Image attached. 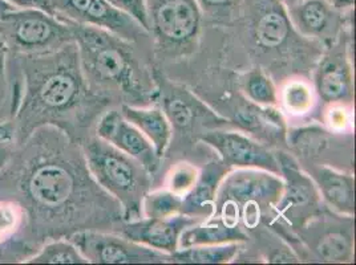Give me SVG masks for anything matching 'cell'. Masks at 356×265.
Masks as SVG:
<instances>
[{
	"mask_svg": "<svg viewBox=\"0 0 356 265\" xmlns=\"http://www.w3.org/2000/svg\"><path fill=\"white\" fill-rule=\"evenodd\" d=\"M0 199L24 208L40 248L80 231L119 232L124 223L121 206L92 177L80 142L55 126L13 148L0 169Z\"/></svg>",
	"mask_w": 356,
	"mask_h": 265,
	"instance_id": "obj_1",
	"label": "cell"
},
{
	"mask_svg": "<svg viewBox=\"0 0 356 265\" xmlns=\"http://www.w3.org/2000/svg\"><path fill=\"white\" fill-rule=\"evenodd\" d=\"M23 93L13 117L0 122V142H24L42 126H55L80 142L111 101L89 88L74 42L44 55L14 56Z\"/></svg>",
	"mask_w": 356,
	"mask_h": 265,
	"instance_id": "obj_2",
	"label": "cell"
},
{
	"mask_svg": "<svg viewBox=\"0 0 356 265\" xmlns=\"http://www.w3.org/2000/svg\"><path fill=\"white\" fill-rule=\"evenodd\" d=\"M64 22L74 33L80 67L92 92L108 101L119 97L134 106L154 100L157 89L148 69L136 56L132 43L108 31Z\"/></svg>",
	"mask_w": 356,
	"mask_h": 265,
	"instance_id": "obj_3",
	"label": "cell"
},
{
	"mask_svg": "<svg viewBox=\"0 0 356 265\" xmlns=\"http://www.w3.org/2000/svg\"><path fill=\"white\" fill-rule=\"evenodd\" d=\"M283 178L261 169H234L223 177L217 196L214 216L237 227L252 231L281 199Z\"/></svg>",
	"mask_w": 356,
	"mask_h": 265,
	"instance_id": "obj_4",
	"label": "cell"
},
{
	"mask_svg": "<svg viewBox=\"0 0 356 265\" xmlns=\"http://www.w3.org/2000/svg\"><path fill=\"white\" fill-rule=\"evenodd\" d=\"M89 171L100 187L121 206L124 221L143 218L141 203L150 189V174L119 148L97 135L80 141Z\"/></svg>",
	"mask_w": 356,
	"mask_h": 265,
	"instance_id": "obj_5",
	"label": "cell"
},
{
	"mask_svg": "<svg viewBox=\"0 0 356 265\" xmlns=\"http://www.w3.org/2000/svg\"><path fill=\"white\" fill-rule=\"evenodd\" d=\"M0 40L13 56L44 55L74 42L68 23L33 8H14L1 16Z\"/></svg>",
	"mask_w": 356,
	"mask_h": 265,
	"instance_id": "obj_6",
	"label": "cell"
},
{
	"mask_svg": "<svg viewBox=\"0 0 356 265\" xmlns=\"http://www.w3.org/2000/svg\"><path fill=\"white\" fill-rule=\"evenodd\" d=\"M283 178L281 199L274 207L271 221L286 224L298 231L306 221L322 211V199L310 176L303 171L293 155L275 151Z\"/></svg>",
	"mask_w": 356,
	"mask_h": 265,
	"instance_id": "obj_7",
	"label": "cell"
},
{
	"mask_svg": "<svg viewBox=\"0 0 356 265\" xmlns=\"http://www.w3.org/2000/svg\"><path fill=\"white\" fill-rule=\"evenodd\" d=\"M149 33L168 52H184L193 44L202 16L195 0H145Z\"/></svg>",
	"mask_w": 356,
	"mask_h": 265,
	"instance_id": "obj_8",
	"label": "cell"
},
{
	"mask_svg": "<svg viewBox=\"0 0 356 265\" xmlns=\"http://www.w3.org/2000/svg\"><path fill=\"white\" fill-rule=\"evenodd\" d=\"M298 235L321 263L354 260V216L322 210L298 230Z\"/></svg>",
	"mask_w": 356,
	"mask_h": 265,
	"instance_id": "obj_9",
	"label": "cell"
},
{
	"mask_svg": "<svg viewBox=\"0 0 356 265\" xmlns=\"http://www.w3.org/2000/svg\"><path fill=\"white\" fill-rule=\"evenodd\" d=\"M92 264H165L170 255L132 241L119 232L87 230L68 237Z\"/></svg>",
	"mask_w": 356,
	"mask_h": 265,
	"instance_id": "obj_10",
	"label": "cell"
},
{
	"mask_svg": "<svg viewBox=\"0 0 356 265\" xmlns=\"http://www.w3.org/2000/svg\"><path fill=\"white\" fill-rule=\"evenodd\" d=\"M52 7L59 19L108 31L132 44L150 37L137 20L108 0H52Z\"/></svg>",
	"mask_w": 356,
	"mask_h": 265,
	"instance_id": "obj_11",
	"label": "cell"
},
{
	"mask_svg": "<svg viewBox=\"0 0 356 265\" xmlns=\"http://www.w3.org/2000/svg\"><path fill=\"white\" fill-rule=\"evenodd\" d=\"M201 139L218 153L220 160L230 170L261 169L281 176L277 153L242 132L211 130Z\"/></svg>",
	"mask_w": 356,
	"mask_h": 265,
	"instance_id": "obj_12",
	"label": "cell"
},
{
	"mask_svg": "<svg viewBox=\"0 0 356 265\" xmlns=\"http://www.w3.org/2000/svg\"><path fill=\"white\" fill-rule=\"evenodd\" d=\"M95 135L132 157L150 176L157 171L161 158L148 138L124 117L120 110L109 109L104 112L96 121Z\"/></svg>",
	"mask_w": 356,
	"mask_h": 265,
	"instance_id": "obj_13",
	"label": "cell"
},
{
	"mask_svg": "<svg viewBox=\"0 0 356 265\" xmlns=\"http://www.w3.org/2000/svg\"><path fill=\"white\" fill-rule=\"evenodd\" d=\"M198 219L177 214L168 218H138L124 221L119 234L127 239L147 246L149 248L172 255L179 248L181 234L191 225L200 223Z\"/></svg>",
	"mask_w": 356,
	"mask_h": 265,
	"instance_id": "obj_14",
	"label": "cell"
},
{
	"mask_svg": "<svg viewBox=\"0 0 356 265\" xmlns=\"http://www.w3.org/2000/svg\"><path fill=\"white\" fill-rule=\"evenodd\" d=\"M39 250L24 208L14 200L0 199V264L27 263Z\"/></svg>",
	"mask_w": 356,
	"mask_h": 265,
	"instance_id": "obj_15",
	"label": "cell"
},
{
	"mask_svg": "<svg viewBox=\"0 0 356 265\" xmlns=\"http://www.w3.org/2000/svg\"><path fill=\"white\" fill-rule=\"evenodd\" d=\"M315 92L325 103H351L354 96L353 69L346 44L338 43L321 60L315 72Z\"/></svg>",
	"mask_w": 356,
	"mask_h": 265,
	"instance_id": "obj_16",
	"label": "cell"
},
{
	"mask_svg": "<svg viewBox=\"0 0 356 265\" xmlns=\"http://www.w3.org/2000/svg\"><path fill=\"white\" fill-rule=\"evenodd\" d=\"M286 10L298 35L309 39L338 37L344 30L346 17L353 15L337 11L328 0H302Z\"/></svg>",
	"mask_w": 356,
	"mask_h": 265,
	"instance_id": "obj_17",
	"label": "cell"
},
{
	"mask_svg": "<svg viewBox=\"0 0 356 265\" xmlns=\"http://www.w3.org/2000/svg\"><path fill=\"white\" fill-rule=\"evenodd\" d=\"M307 174L315 183L327 208L339 215L354 216L355 180L351 173L339 171L328 164H312Z\"/></svg>",
	"mask_w": 356,
	"mask_h": 265,
	"instance_id": "obj_18",
	"label": "cell"
},
{
	"mask_svg": "<svg viewBox=\"0 0 356 265\" xmlns=\"http://www.w3.org/2000/svg\"><path fill=\"white\" fill-rule=\"evenodd\" d=\"M229 170L221 160L205 164L193 187L182 196L181 214L202 221L211 218L220 183Z\"/></svg>",
	"mask_w": 356,
	"mask_h": 265,
	"instance_id": "obj_19",
	"label": "cell"
},
{
	"mask_svg": "<svg viewBox=\"0 0 356 265\" xmlns=\"http://www.w3.org/2000/svg\"><path fill=\"white\" fill-rule=\"evenodd\" d=\"M120 112L148 138L157 155L163 158L170 145L173 132L172 123L163 113V109L157 106L147 108L122 103Z\"/></svg>",
	"mask_w": 356,
	"mask_h": 265,
	"instance_id": "obj_20",
	"label": "cell"
},
{
	"mask_svg": "<svg viewBox=\"0 0 356 265\" xmlns=\"http://www.w3.org/2000/svg\"><path fill=\"white\" fill-rule=\"evenodd\" d=\"M249 240L250 236L243 227L227 225L220 218L213 215L207 221H200L188 227L179 237V248L207 244L248 243Z\"/></svg>",
	"mask_w": 356,
	"mask_h": 265,
	"instance_id": "obj_21",
	"label": "cell"
},
{
	"mask_svg": "<svg viewBox=\"0 0 356 265\" xmlns=\"http://www.w3.org/2000/svg\"><path fill=\"white\" fill-rule=\"evenodd\" d=\"M245 243L207 244L179 248L170 255V263L178 264H229L237 260Z\"/></svg>",
	"mask_w": 356,
	"mask_h": 265,
	"instance_id": "obj_22",
	"label": "cell"
},
{
	"mask_svg": "<svg viewBox=\"0 0 356 265\" xmlns=\"http://www.w3.org/2000/svg\"><path fill=\"white\" fill-rule=\"evenodd\" d=\"M30 264H89L70 239L47 241L30 260Z\"/></svg>",
	"mask_w": 356,
	"mask_h": 265,
	"instance_id": "obj_23",
	"label": "cell"
},
{
	"mask_svg": "<svg viewBox=\"0 0 356 265\" xmlns=\"http://www.w3.org/2000/svg\"><path fill=\"white\" fill-rule=\"evenodd\" d=\"M182 196L169 189L149 190L141 203L144 218H168L181 214Z\"/></svg>",
	"mask_w": 356,
	"mask_h": 265,
	"instance_id": "obj_24",
	"label": "cell"
},
{
	"mask_svg": "<svg viewBox=\"0 0 356 265\" xmlns=\"http://www.w3.org/2000/svg\"><path fill=\"white\" fill-rule=\"evenodd\" d=\"M242 90L252 103L259 106L275 108L280 101L274 83L261 71H252L245 74Z\"/></svg>",
	"mask_w": 356,
	"mask_h": 265,
	"instance_id": "obj_25",
	"label": "cell"
},
{
	"mask_svg": "<svg viewBox=\"0 0 356 265\" xmlns=\"http://www.w3.org/2000/svg\"><path fill=\"white\" fill-rule=\"evenodd\" d=\"M163 113L179 130H186L193 125L198 109L191 97L172 92L163 99Z\"/></svg>",
	"mask_w": 356,
	"mask_h": 265,
	"instance_id": "obj_26",
	"label": "cell"
},
{
	"mask_svg": "<svg viewBox=\"0 0 356 265\" xmlns=\"http://www.w3.org/2000/svg\"><path fill=\"white\" fill-rule=\"evenodd\" d=\"M283 108L291 114L302 117L312 112L314 106V90L303 81H290L282 90Z\"/></svg>",
	"mask_w": 356,
	"mask_h": 265,
	"instance_id": "obj_27",
	"label": "cell"
},
{
	"mask_svg": "<svg viewBox=\"0 0 356 265\" xmlns=\"http://www.w3.org/2000/svg\"><path fill=\"white\" fill-rule=\"evenodd\" d=\"M202 17L213 23L227 24L236 22L245 11V0H195Z\"/></svg>",
	"mask_w": 356,
	"mask_h": 265,
	"instance_id": "obj_28",
	"label": "cell"
},
{
	"mask_svg": "<svg viewBox=\"0 0 356 265\" xmlns=\"http://www.w3.org/2000/svg\"><path fill=\"white\" fill-rule=\"evenodd\" d=\"M8 51L0 40V122L15 113L16 89L8 77Z\"/></svg>",
	"mask_w": 356,
	"mask_h": 265,
	"instance_id": "obj_29",
	"label": "cell"
},
{
	"mask_svg": "<svg viewBox=\"0 0 356 265\" xmlns=\"http://www.w3.org/2000/svg\"><path fill=\"white\" fill-rule=\"evenodd\" d=\"M198 174L200 171L191 163H178L168 177L166 189L184 196L193 187Z\"/></svg>",
	"mask_w": 356,
	"mask_h": 265,
	"instance_id": "obj_30",
	"label": "cell"
},
{
	"mask_svg": "<svg viewBox=\"0 0 356 265\" xmlns=\"http://www.w3.org/2000/svg\"><path fill=\"white\" fill-rule=\"evenodd\" d=\"M125 14L132 16L149 32L148 14L145 0H108Z\"/></svg>",
	"mask_w": 356,
	"mask_h": 265,
	"instance_id": "obj_31",
	"label": "cell"
},
{
	"mask_svg": "<svg viewBox=\"0 0 356 265\" xmlns=\"http://www.w3.org/2000/svg\"><path fill=\"white\" fill-rule=\"evenodd\" d=\"M346 108L341 103H335L331 105L330 110H328V122L331 125V129L334 130H343L348 126L350 121L346 118Z\"/></svg>",
	"mask_w": 356,
	"mask_h": 265,
	"instance_id": "obj_32",
	"label": "cell"
},
{
	"mask_svg": "<svg viewBox=\"0 0 356 265\" xmlns=\"http://www.w3.org/2000/svg\"><path fill=\"white\" fill-rule=\"evenodd\" d=\"M14 8H33L54 15L52 0H6Z\"/></svg>",
	"mask_w": 356,
	"mask_h": 265,
	"instance_id": "obj_33",
	"label": "cell"
},
{
	"mask_svg": "<svg viewBox=\"0 0 356 265\" xmlns=\"http://www.w3.org/2000/svg\"><path fill=\"white\" fill-rule=\"evenodd\" d=\"M330 4L339 12L348 14L354 11V3L355 0H328Z\"/></svg>",
	"mask_w": 356,
	"mask_h": 265,
	"instance_id": "obj_34",
	"label": "cell"
},
{
	"mask_svg": "<svg viewBox=\"0 0 356 265\" xmlns=\"http://www.w3.org/2000/svg\"><path fill=\"white\" fill-rule=\"evenodd\" d=\"M11 151H13V146L11 145L0 144V169L4 166V163L7 162Z\"/></svg>",
	"mask_w": 356,
	"mask_h": 265,
	"instance_id": "obj_35",
	"label": "cell"
},
{
	"mask_svg": "<svg viewBox=\"0 0 356 265\" xmlns=\"http://www.w3.org/2000/svg\"><path fill=\"white\" fill-rule=\"evenodd\" d=\"M11 10H14V7L11 4H8L6 0H0V19L6 12H8Z\"/></svg>",
	"mask_w": 356,
	"mask_h": 265,
	"instance_id": "obj_36",
	"label": "cell"
},
{
	"mask_svg": "<svg viewBox=\"0 0 356 265\" xmlns=\"http://www.w3.org/2000/svg\"><path fill=\"white\" fill-rule=\"evenodd\" d=\"M283 4H284V7L287 8V7H291V6H294V4H297L299 1H302V0H282Z\"/></svg>",
	"mask_w": 356,
	"mask_h": 265,
	"instance_id": "obj_37",
	"label": "cell"
}]
</instances>
